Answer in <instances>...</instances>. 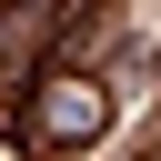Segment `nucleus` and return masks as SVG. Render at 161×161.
<instances>
[{"label": "nucleus", "instance_id": "1", "mask_svg": "<svg viewBox=\"0 0 161 161\" xmlns=\"http://www.w3.org/2000/svg\"><path fill=\"white\" fill-rule=\"evenodd\" d=\"M101 121H111V91H101L91 70H40V80H20V151H80Z\"/></svg>", "mask_w": 161, "mask_h": 161}]
</instances>
